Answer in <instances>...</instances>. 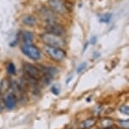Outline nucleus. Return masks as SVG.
Wrapping results in <instances>:
<instances>
[{
    "label": "nucleus",
    "mask_w": 129,
    "mask_h": 129,
    "mask_svg": "<svg viewBox=\"0 0 129 129\" xmlns=\"http://www.w3.org/2000/svg\"><path fill=\"white\" fill-rule=\"evenodd\" d=\"M41 40L45 43L46 46L54 47H61L64 45V41L59 36H56L51 33H44L41 35Z\"/></svg>",
    "instance_id": "f257e3e1"
},
{
    "label": "nucleus",
    "mask_w": 129,
    "mask_h": 129,
    "mask_svg": "<svg viewBox=\"0 0 129 129\" xmlns=\"http://www.w3.org/2000/svg\"><path fill=\"white\" fill-rule=\"evenodd\" d=\"M45 51L48 55L50 56L51 58L57 62H60L64 59V57H66V53L62 49H61L60 47H50V46H46Z\"/></svg>",
    "instance_id": "f03ea898"
},
{
    "label": "nucleus",
    "mask_w": 129,
    "mask_h": 129,
    "mask_svg": "<svg viewBox=\"0 0 129 129\" xmlns=\"http://www.w3.org/2000/svg\"><path fill=\"white\" fill-rule=\"evenodd\" d=\"M21 51L25 55L32 60H39L41 58V52L37 47L33 45L25 44L21 47Z\"/></svg>",
    "instance_id": "7ed1b4c3"
},
{
    "label": "nucleus",
    "mask_w": 129,
    "mask_h": 129,
    "mask_svg": "<svg viewBox=\"0 0 129 129\" xmlns=\"http://www.w3.org/2000/svg\"><path fill=\"white\" fill-rule=\"evenodd\" d=\"M23 69L25 73L26 76L30 77L31 79L37 80L40 79L41 78H42L41 72L36 67L33 66V65L29 64V63H25L23 66Z\"/></svg>",
    "instance_id": "20e7f679"
},
{
    "label": "nucleus",
    "mask_w": 129,
    "mask_h": 129,
    "mask_svg": "<svg viewBox=\"0 0 129 129\" xmlns=\"http://www.w3.org/2000/svg\"><path fill=\"white\" fill-rule=\"evenodd\" d=\"M49 5L53 11L57 14H64L67 9L62 0H49Z\"/></svg>",
    "instance_id": "39448f33"
},
{
    "label": "nucleus",
    "mask_w": 129,
    "mask_h": 129,
    "mask_svg": "<svg viewBox=\"0 0 129 129\" xmlns=\"http://www.w3.org/2000/svg\"><path fill=\"white\" fill-rule=\"evenodd\" d=\"M16 96L14 93L7 94L4 98V105L9 110H13L16 106Z\"/></svg>",
    "instance_id": "423d86ee"
},
{
    "label": "nucleus",
    "mask_w": 129,
    "mask_h": 129,
    "mask_svg": "<svg viewBox=\"0 0 129 129\" xmlns=\"http://www.w3.org/2000/svg\"><path fill=\"white\" fill-rule=\"evenodd\" d=\"M47 32L48 33H51V34H53V35H56V36H62L63 33H64V29H63L62 26L59 25L58 24H57L56 22H53V23H51V24H48L47 25Z\"/></svg>",
    "instance_id": "0eeeda50"
},
{
    "label": "nucleus",
    "mask_w": 129,
    "mask_h": 129,
    "mask_svg": "<svg viewBox=\"0 0 129 129\" xmlns=\"http://www.w3.org/2000/svg\"><path fill=\"white\" fill-rule=\"evenodd\" d=\"M41 17H42V19L45 21L47 25L51 24V23H53V22H56L54 15L52 14V11L49 10V9H43L41 11Z\"/></svg>",
    "instance_id": "6e6552de"
},
{
    "label": "nucleus",
    "mask_w": 129,
    "mask_h": 129,
    "mask_svg": "<svg viewBox=\"0 0 129 129\" xmlns=\"http://www.w3.org/2000/svg\"><path fill=\"white\" fill-rule=\"evenodd\" d=\"M96 124V120L94 118H88L86 120L81 121L79 125V129H89L94 126Z\"/></svg>",
    "instance_id": "1a4fd4ad"
},
{
    "label": "nucleus",
    "mask_w": 129,
    "mask_h": 129,
    "mask_svg": "<svg viewBox=\"0 0 129 129\" xmlns=\"http://www.w3.org/2000/svg\"><path fill=\"white\" fill-rule=\"evenodd\" d=\"M99 124L101 128L106 129V128H109V127H111V126H112L113 121H112V119H111L109 117H104L100 120Z\"/></svg>",
    "instance_id": "9d476101"
},
{
    "label": "nucleus",
    "mask_w": 129,
    "mask_h": 129,
    "mask_svg": "<svg viewBox=\"0 0 129 129\" xmlns=\"http://www.w3.org/2000/svg\"><path fill=\"white\" fill-rule=\"evenodd\" d=\"M22 22L25 25L28 26H34L36 24V19L32 15H26L22 19Z\"/></svg>",
    "instance_id": "9b49d317"
},
{
    "label": "nucleus",
    "mask_w": 129,
    "mask_h": 129,
    "mask_svg": "<svg viewBox=\"0 0 129 129\" xmlns=\"http://www.w3.org/2000/svg\"><path fill=\"white\" fill-rule=\"evenodd\" d=\"M22 39L25 44L30 45L32 44L33 41V35L30 31H23L22 32Z\"/></svg>",
    "instance_id": "f8f14e48"
},
{
    "label": "nucleus",
    "mask_w": 129,
    "mask_h": 129,
    "mask_svg": "<svg viewBox=\"0 0 129 129\" xmlns=\"http://www.w3.org/2000/svg\"><path fill=\"white\" fill-rule=\"evenodd\" d=\"M7 71H8L9 74H11V75L15 74V73H16V68H15V66H14V63H12V62H9V63L8 66H7Z\"/></svg>",
    "instance_id": "ddd939ff"
},
{
    "label": "nucleus",
    "mask_w": 129,
    "mask_h": 129,
    "mask_svg": "<svg viewBox=\"0 0 129 129\" xmlns=\"http://www.w3.org/2000/svg\"><path fill=\"white\" fill-rule=\"evenodd\" d=\"M118 125L122 129H128L129 127V121L126 120H120L118 121Z\"/></svg>",
    "instance_id": "4468645a"
},
{
    "label": "nucleus",
    "mask_w": 129,
    "mask_h": 129,
    "mask_svg": "<svg viewBox=\"0 0 129 129\" xmlns=\"http://www.w3.org/2000/svg\"><path fill=\"white\" fill-rule=\"evenodd\" d=\"M111 19V14H106L100 19V21L102 23H109Z\"/></svg>",
    "instance_id": "2eb2a0df"
},
{
    "label": "nucleus",
    "mask_w": 129,
    "mask_h": 129,
    "mask_svg": "<svg viewBox=\"0 0 129 129\" xmlns=\"http://www.w3.org/2000/svg\"><path fill=\"white\" fill-rule=\"evenodd\" d=\"M119 111H121V113L124 114V115H126V116L129 115V107L128 106H126V105L121 106L120 108H119Z\"/></svg>",
    "instance_id": "dca6fc26"
},
{
    "label": "nucleus",
    "mask_w": 129,
    "mask_h": 129,
    "mask_svg": "<svg viewBox=\"0 0 129 129\" xmlns=\"http://www.w3.org/2000/svg\"><path fill=\"white\" fill-rule=\"evenodd\" d=\"M9 87H10V83L9 81H7V80H4V81H2L1 83V86H0V89H2V91H4L6 90V89H8Z\"/></svg>",
    "instance_id": "f3484780"
},
{
    "label": "nucleus",
    "mask_w": 129,
    "mask_h": 129,
    "mask_svg": "<svg viewBox=\"0 0 129 129\" xmlns=\"http://www.w3.org/2000/svg\"><path fill=\"white\" fill-rule=\"evenodd\" d=\"M87 66V63L86 62H82L81 64H79V66L77 67V73L78 74H79V73H81L82 71H84L85 69V68Z\"/></svg>",
    "instance_id": "a211bd4d"
},
{
    "label": "nucleus",
    "mask_w": 129,
    "mask_h": 129,
    "mask_svg": "<svg viewBox=\"0 0 129 129\" xmlns=\"http://www.w3.org/2000/svg\"><path fill=\"white\" fill-rule=\"evenodd\" d=\"M51 91H52V94H55V95H58V94H59V93H60L59 89L57 88V86H55V85L52 86V88H51Z\"/></svg>",
    "instance_id": "6ab92c4d"
},
{
    "label": "nucleus",
    "mask_w": 129,
    "mask_h": 129,
    "mask_svg": "<svg viewBox=\"0 0 129 129\" xmlns=\"http://www.w3.org/2000/svg\"><path fill=\"white\" fill-rule=\"evenodd\" d=\"M97 42V37L96 36H92L90 39V44L91 45H95V43Z\"/></svg>",
    "instance_id": "aec40b11"
}]
</instances>
